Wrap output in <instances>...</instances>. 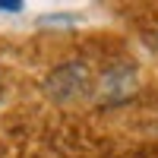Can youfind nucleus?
<instances>
[{
  "mask_svg": "<svg viewBox=\"0 0 158 158\" xmlns=\"http://www.w3.org/2000/svg\"><path fill=\"white\" fill-rule=\"evenodd\" d=\"M0 10H19V3H0Z\"/></svg>",
  "mask_w": 158,
  "mask_h": 158,
  "instance_id": "obj_1",
  "label": "nucleus"
}]
</instances>
